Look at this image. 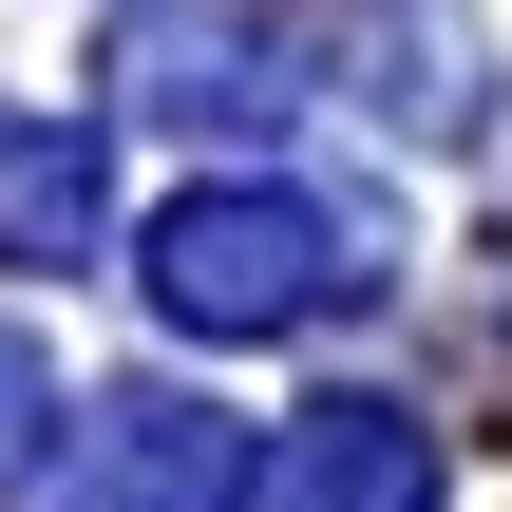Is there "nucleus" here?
<instances>
[{
	"instance_id": "0eeeda50",
	"label": "nucleus",
	"mask_w": 512,
	"mask_h": 512,
	"mask_svg": "<svg viewBox=\"0 0 512 512\" xmlns=\"http://www.w3.org/2000/svg\"><path fill=\"white\" fill-rule=\"evenodd\" d=\"M38 418H57V361H38V342L0 323V475H19V437H38Z\"/></svg>"
},
{
	"instance_id": "7ed1b4c3",
	"label": "nucleus",
	"mask_w": 512,
	"mask_h": 512,
	"mask_svg": "<svg viewBox=\"0 0 512 512\" xmlns=\"http://www.w3.org/2000/svg\"><path fill=\"white\" fill-rule=\"evenodd\" d=\"M95 95L152 114V133H266V114H285V57H266L247 0H133L114 57H95Z\"/></svg>"
},
{
	"instance_id": "f03ea898",
	"label": "nucleus",
	"mask_w": 512,
	"mask_h": 512,
	"mask_svg": "<svg viewBox=\"0 0 512 512\" xmlns=\"http://www.w3.org/2000/svg\"><path fill=\"white\" fill-rule=\"evenodd\" d=\"M247 494H266L247 418H209V399H171V380L76 399V437H57V475H38V512H247Z\"/></svg>"
},
{
	"instance_id": "20e7f679",
	"label": "nucleus",
	"mask_w": 512,
	"mask_h": 512,
	"mask_svg": "<svg viewBox=\"0 0 512 512\" xmlns=\"http://www.w3.org/2000/svg\"><path fill=\"white\" fill-rule=\"evenodd\" d=\"M247 512H437V418L418 399H304Z\"/></svg>"
},
{
	"instance_id": "39448f33",
	"label": "nucleus",
	"mask_w": 512,
	"mask_h": 512,
	"mask_svg": "<svg viewBox=\"0 0 512 512\" xmlns=\"http://www.w3.org/2000/svg\"><path fill=\"white\" fill-rule=\"evenodd\" d=\"M114 190H95V133L76 114H0V266H95Z\"/></svg>"
},
{
	"instance_id": "f257e3e1",
	"label": "nucleus",
	"mask_w": 512,
	"mask_h": 512,
	"mask_svg": "<svg viewBox=\"0 0 512 512\" xmlns=\"http://www.w3.org/2000/svg\"><path fill=\"white\" fill-rule=\"evenodd\" d=\"M133 285H152L171 342H285V323L342 304V228H323L304 190H190V209L152 228Z\"/></svg>"
},
{
	"instance_id": "423d86ee",
	"label": "nucleus",
	"mask_w": 512,
	"mask_h": 512,
	"mask_svg": "<svg viewBox=\"0 0 512 512\" xmlns=\"http://www.w3.org/2000/svg\"><path fill=\"white\" fill-rule=\"evenodd\" d=\"M380 95H399V133H475V38L456 19H380Z\"/></svg>"
}]
</instances>
